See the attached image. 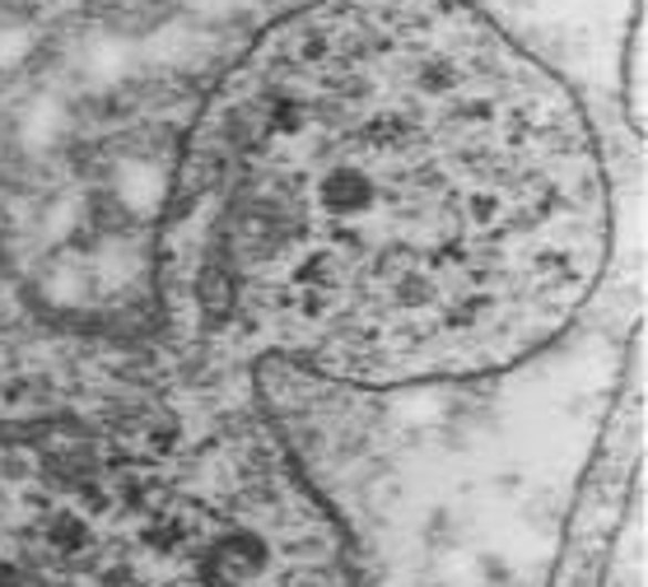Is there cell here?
Instances as JSON below:
<instances>
[{
    "instance_id": "obj_1",
    "label": "cell",
    "mask_w": 648,
    "mask_h": 587,
    "mask_svg": "<svg viewBox=\"0 0 648 587\" xmlns=\"http://www.w3.org/2000/svg\"><path fill=\"white\" fill-rule=\"evenodd\" d=\"M569 89L466 0H308L215 84L154 234L168 322L411 388L542 350L607 266Z\"/></svg>"
}]
</instances>
